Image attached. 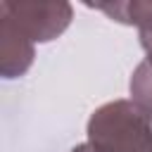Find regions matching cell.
<instances>
[{
	"instance_id": "6da1fadb",
	"label": "cell",
	"mask_w": 152,
	"mask_h": 152,
	"mask_svg": "<svg viewBox=\"0 0 152 152\" xmlns=\"http://www.w3.org/2000/svg\"><path fill=\"white\" fill-rule=\"evenodd\" d=\"M71 152H152L150 119L131 102L100 107L88 121V142Z\"/></svg>"
},
{
	"instance_id": "7a4b0ae2",
	"label": "cell",
	"mask_w": 152,
	"mask_h": 152,
	"mask_svg": "<svg viewBox=\"0 0 152 152\" xmlns=\"http://www.w3.org/2000/svg\"><path fill=\"white\" fill-rule=\"evenodd\" d=\"M0 14L31 43L57 38L71 21L69 2H2Z\"/></svg>"
},
{
	"instance_id": "3957f363",
	"label": "cell",
	"mask_w": 152,
	"mask_h": 152,
	"mask_svg": "<svg viewBox=\"0 0 152 152\" xmlns=\"http://www.w3.org/2000/svg\"><path fill=\"white\" fill-rule=\"evenodd\" d=\"M0 36H2V74L7 78L24 74L33 59V43L26 36H21L5 17H2Z\"/></svg>"
},
{
	"instance_id": "277c9868",
	"label": "cell",
	"mask_w": 152,
	"mask_h": 152,
	"mask_svg": "<svg viewBox=\"0 0 152 152\" xmlns=\"http://www.w3.org/2000/svg\"><path fill=\"white\" fill-rule=\"evenodd\" d=\"M95 7L107 12L116 21L135 24L140 28V43L147 52L145 62L152 64V2H114V5H95Z\"/></svg>"
},
{
	"instance_id": "5b68a950",
	"label": "cell",
	"mask_w": 152,
	"mask_h": 152,
	"mask_svg": "<svg viewBox=\"0 0 152 152\" xmlns=\"http://www.w3.org/2000/svg\"><path fill=\"white\" fill-rule=\"evenodd\" d=\"M131 95H133V104L147 116L152 119V64L142 62L133 78H131Z\"/></svg>"
}]
</instances>
